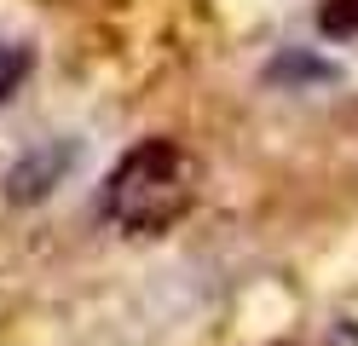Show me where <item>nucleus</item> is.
Instances as JSON below:
<instances>
[{"label":"nucleus","mask_w":358,"mask_h":346,"mask_svg":"<svg viewBox=\"0 0 358 346\" xmlns=\"http://www.w3.org/2000/svg\"><path fill=\"white\" fill-rule=\"evenodd\" d=\"M196 191L203 161L173 138H145L104 179V219L127 237H162L196 208Z\"/></svg>","instance_id":"1"},{"label":"nucleus","mask_w":358,"mask_h":346,"mask_svg":"<svg viewBox=\"0 0 358 346\" xmlns=\"http://www.w3.org/2000/svg\"><path fill=\"white\" fill-rule=\"evenodd\" d=\"M29 69H35L29 46H6V41H0V104H6L12 92H17V87L29 81Z\"/></svg>","instance_id":"5"},{"label":"nucleus","mask_w":358,"mask_h":346,"mask_svg":"<svg viewBox=\"0 0 358 346\" xmlns=\"http://www.w3.org/2000/svg\"><path fill=\"white\" fill-rule=\"evenodd\" d=\"M70 168H76V145H35V150L6 173V196H12V202H41Z\"/></svg>","instance_id":"2"},{"label":"nucleus","mask_w":358,"mask_h":346,"mask_svg":"<svg viewBox=\"0 0 358 346\" xmlns=\"http://www.w3.org/2000/svg\"><path fill=\"white\" fill-rule=\"evenodd\" d=\"M318 29L329 41H358V0H324L318 6Z\"/></svg>","instance_id":"4"},{"label":"nucleus","mask_w":358,"mask_h":346,"mask_svg":"<svg viewBox=\"0 0 358 346\" xmlns=\"http://www.w3.org/2000/svg\"><path fill=\"white\" fill-rule=\"evenodd\" d=\"M335 69L318 64V58H306V52H283L272 69H266V81H283V87H301V81H329Z\"/></svg>","instance_id":"3"}]
</instances>
